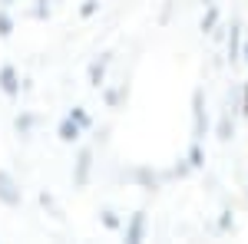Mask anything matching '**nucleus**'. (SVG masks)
Instances as JSON below:
<instances>
[{"mask_svg":"<svg viewBox=\"0 0 248 244\" xmlns=\"http://www.w3.org/2000/svg\"><path fill=\"white\" fill-rule=\"evenodd\" d=\"M205 132H209L205 93H202V89H195V93H192V139H195V142H202V139H205Z\"/></svg>","mask_w":248,"mask_h":244,"instance_id":"nucleus-1","label":"nucleus"},{"mask_svg":"<svg viewBox=\"0 0 248 244\" xmlns=\"http://www.w3.org/2000/svg\"><path fill=\"white\" fill-rule=\"evenodd\" d=\"M146 228H149V218H146V211H136V215H129V221L123 225V238H126L129 244L146 241Z\"/></svg>","mask_w":248,"mask_h":244,"instance_id":"nucleus-2","label":"nucleus"},{"mask_svg":"<svg viewBox=\"0 0 248 244\" xmlns=\"http://www.w3.org/2000/svg\"><path fill=\"white\" fill-rule=\"evenodd\" d=\"M20 198H23V195H20V188H17V182H14V175H10L7 169H0V201H3L7 208H17Z\"/></svg>","mask_w":248,"mask_h":244,"instance_id":"nucleus-3","label":"nucleus"},{"mask_svg":"<svg viewBox=\"0 0 248 244\" xmlns=\"http://www.w3.org/2000/svg\"><path fill=\"white\" fill-rule=\"evenodd\" d=\"M109 63H113V53H103L99 59L90 63L86 79H90V86H93V89H103V86H106V70H109Z\"/></svg>","mask_w":248,"mask_h":244,"instance_id":"nucleus-4","label":"nucleus"},{"mask_svg":"<svg viewBox=\"0 0 248 244\" xmlns=\"http://www.w3.org/2000/svg\"><path fill=\"white\" fill-rule=\"evenodd\" d=\"M90 169H93V152L83 149L77 158V165H73V185L77 188H86L90 185Z\"/></svg>","mask_w":248,"mask_h":244,"instance_id":"nucleus-5","label":"nucleus"},{"mask_svg":"<svg viewBox=\"0 0 248 244\" xmlns=\"http://www.w3.org/2000/svg\"><path fill=\"white\" fill-rule=\"evenodd\" d=\"M0 89H3V96H20V73L17 66H10V63H3L0 66Z\"/></svg>","mask_w":248,"mask_h":244,"instance_id":"nucleus-6","label":"nucleus"},{"mask_svg":"<svg viewBox=\"0 0 248 244\" xmlns=\"http://www.w3.org/2000/svg\"><path fill=\"white\" fill-rule=\"evenodd\" d=\"M57 135H60V142H77L79 135H83V126H79L77 119H70V115H66V119L57 126Z\"/></svg>","mask_w":248,"mask_h":244,"instance_id":"nucleus-7","label":"nucleus"},{"mask_svg":"<svg viewBox=\"0 0 248 244\" xmlns=\"http://www.w3.org/2000/svg\"><path fill=\"white\" fill-rule=\"evenodd\" d=\"M229 30H232V33H229V59H232V63H238V59H242V43H245V40H242V27H238V20H232Z\"/></svg>","mask_w":248,"mask_h":244,"instance_id":"nucleus-8","label":"nucleus"},{"mask_svg":"<svg viewBox=\"0 0 248 244\" xmlns=\"http://www.w3.org/2000/svg\"><path fill=\"white\" fill-rule=\"evenodd\" d=\"M218 17H222V10H218L215 3H205V17H202V33H215V30H218Z\"/></svg>","mask_w":248,"mask_h":244,"instance_id":"nucleus-9","label":"nucleus"},{"mask_svg":"<svg viewBox=\"0 0 248 244\" xmlns=\"http://www.w3.org/2000/svg\"><path fill=\"white\" fill-rule=\"evenodd\" d=\"M215 135H218L222 142H229L232 135H235V119H232V113H225L222 119H218V129H215Z\"/></svg>","mask_w":248,"mask_h":244,"instance_id":"nucleus-10","label":"nucleus"},{"mask_svg":"<svg viewBox=\"0 0 248 244\" xmlns=\"http://www.w3.org/2000/svg\"><path fill=\"white\" fill-rule=\"evenodd\" d=\"M186 162H189L192 169H202V165H205V152H202V142H195V139H192V145H189V155H186Z\"/></svg>","mask_w":248,"mask_h":244,"instance_id":"nucleus-11","label":"nucleus"},{"mask_svg":"<svg viewBox=\"0 0 248 244\" xmlns=\"http://www.w3.org/2000/svg\"><path fill=\"white\" fill-rule=\"evenodd\" d=\"M133 178L139 182V185H146V188H159V182H162V175H155V172H149V169L133 172Z\"/></svg>","mask_w":248,"mask_h":244,"instance_id":"nucleus-12","label":"nucleus"},{"mask_svg":"<svg viewBox=\"0 0 248 244\" xmlns=\"http://www.w3.org/2000/svg\"><path fill=\"white\" fill-rule=\"evenodd\" d=\"M123 96H126V86H116V89H103V99H106V106L116 109L119 102H123Z\"/></svg>","mask_w":248,"mask_h":244,"instance_id":"nucleus-13","label":"nucleus"},{"mask_svg":"<svg viewBox=\"0 0 248 244\" xmlns=\"http://www.w3.org/2000/svg\"><path fill=\"white\" fill-rule=\"evenodd\" d=\"M70 119H77L83 129H90V126H93V119L86 115V109H83V106H73V109H70Z\"/></svg>","mask_w":248,"mask_h":244,"instance_id":"nucleus-14","label":"nucleus"},{"mask_svg":"<svg viewBox=\"0 0 248 244\" xmlns=\"http://www.w3.org/2000/svg\"><path fill=\"white\" fill-rule=\"evenodd\" d=\"M14 33V17L7 10H0V37H10Z\"/></svg>","mask_w":248,"mask_h":244,"instance_id":"nucleus-15","label":"nucleus"},{"mask_svg":"<svg viewBox=\"0 0 248 244\" xmlns=\"http://www.w3.org/2000/svg\"><path fill=\"white\" fill-rule=\"evenodd\" d=\"M33 122H37L33 115H17V132H20V135H27V132L33 129Z\"/></svg>","mask_w":248,"mask_h":244,"instance_id":"nucleus-16","label":"nucleus"},{"mask_svg":"<svg viewBox=\"0 0 248 244\" xmlns=\"http://www.w3.org/2000/svg\"><path fill=\"white\" fill-rule=\"evenodd\" d=\"M103 225L109 228V231H116V228H119V218H116L113 208H106V211H103Z\"/></svg>","mask_w":248,"mask_h":244,"instance_id":"nucleus-17","label":"nucleus"},{"mask_svg":"<svg viewBox=\"0 0 248 244\" xmlns=\"http://www.w3.org/2000/svg\"><path fill=\"white\" fill-rule=\"evenodd\" d=\"M96 7H99L96 0H86V3L79 7V14H83V17H93V14H96Z\"/></svg>","mask_w":248,"mask_h":244,"instance_id":"nucleus-18","label":"nucleus"},{"mask_svg":"<svg viewBox=\"0 0 248 244\" xmlns=\"http://www.w3.org/2000/svg\"><path fill=\"white\" fill-rule=\"evenodd\" d=\"M218 228H222V231H229V228H232V211H222V218H218Z\"/></svg>","mask_w":248,"mask_h":244,"instance_id":"nucleus-19","label":"nucleus"},{"mask_svg":"<svg viewBox=\"0 0 248 244\" xmlns=\"http://www.w3.org/2000/svg\"><path fill=\"white\" fill-rule=\"evenodd\" d=\"M242 115H248V83L242 86Z\"/></svg>","mask_w":248,"mask_h":244,"instance_id":"nucleus-20","label":"nucleus"},{"mask_svg":"<svg viewBox=\"0 0 248 244\" xmlns=\"http://www.w3.org/2000/svg\"><path fill=\"white\" fill-rule=\"evenodd\" d=\"M242 63H248V40L242 43Z\"/></svg>","mask_w":248,"mask_h":244,"instance_id":"nucleus-21","label":"nucleus"},{"mask_svg":"<svg viewBox=\"0 0 248 244\" xmlns=\"http://www.w3.org/2000/svg\"><path fill=\"white\" fill-rule=\"evenodd\" d=\"M0 3H3V7H10V3H17V0H0Z\"/></svg>","mask_w":248,"mask_h":244,"instance_id":"nucleus-22","label":"nucleus"},{"mask_svg":"<svg viewBox=\"0 0 248 244\" xmlns=\"http://www.w3.org/2000/svg\"><path fill=\"white\" fill-rule=\"evenodd\" d=\"M205 3H215V0H205Z\"/></svg>","mask_w":248,"mask_h":244,"instance_id":"nucleus-23","label":"nucleus"}]
</instances>
